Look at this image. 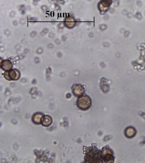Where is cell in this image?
I'll return each mask as SVG.
<instances>
[{
    "label": "cell",
    "instance_id": "cell-3",
    "mask_svg": "<svg viewBox=\"0 0 145 163\" xmlns=\"http://www.w3.org/2000/svg\"><path fill=\"white\" fill-rule=\"evenodd\" d=\"M72 92L76 96H80L85 92L84 87L79 84L74 85L72 87Z\"/></svg>",
    "mask_w": 145,
    "mask_h": 163
},
{
    "label": "cell",
    "instance_id": "cell-4",
    "mask_svg": "<svg viewBox=\"0 0 145 163\" xmlns=\"http://www.w3.org/2000/svg\"><path fill=\"white\" fill-rule=\"evenodd\" d=\"M0 66L1 69L5 71L12 70L13 67L11 61L9 60H3L1 61Z\"/></svg>",
    "mask_w": 145,
    "mask_h": 163
},
{
    "label": "cell",
    "instance_id": "cell-9",
    "mask_svg": "<svg viewBox=\"0 0 145 163\" xmlns=\"http://www.w3.org/2000/svg\"><path fill=\"white\" fill-rule=\"evenodd\" d=\"M135 130L134 129L132 128H128L126 130V136H128V137H132L135 135Z\"/></svg>",
    "mask_w": 145,
    "mask_h": 163
},
{
    "label": "cell",
    "instance_id": "cell-2",
    "mask_svg": "<svg viewBox=\"0 0 145 163\" xmlns=\"http://www.w3.org/2000/svg\"><path fill=\"white\" fill-rule=\"evenodd\" d=\"M91 101L87 95L82 96L78 99L77 105L78 107L82 110H87L90 107Z\"/></svg>",
    "mask_w": 145,
    "mask_h": 163
},
{
    "label": "cell",
    "instance_id": "cell-8",
    "mask_svg": "<svg viewBox=\"0 0 145 163\" xmlns=\"http://www.w3.org/2000/svg\"><path fill=\"white\" fill-rule=\"evenodd\" d=\"M43 117H44V116L43 114L41 113H37V114H35L33 117V121L36 124H39V123H41Z\"/></svg>",
    "mask_w": 145,
    "mask_h": 163
},
{
    "label": "cell",
    "instance_id": "cell-1",
    "mask_svg": "<svg viewBox=\"0 0 145 163\" xmlns=\"http://www.w3.org/2000/svg\"><path fill=\"white\" fill-rule=\"evenodd\" d=\"M3 76L7 80H17L21 77V73L17 69H12L10 70L5 71Z\"/></svg>",
    "mask_w": 145,
    "mask_h": 163
},
{
    "label": "cell",
    "instance_id": "cell-5",
    "mask_svg": "<svg viewBox=\"0 0 145 163\" xmlns=\"http://www.w3.org/2000/svg\"><path fill=\"white\" fill-rule=\"evenodd\" d=\"M65 26L69 28H73L76 26V21L73 17L69 16L66 17L64 21Z\"/></svg>",
    "mask_w": 145,
    "mask_h": 163
},
{
    "label": "cell",
    "instance_id": "cell-7",
    "mask_svg": "<svg viewBox=\"0 0 145 163\" xmlns=\"http://www.w3.org/2000/svg\"><path fill=\"white\" fill-rule=\"evenodd\" d=\"M103 161L105 163H114V158L112 153H108L103 155Z\"/></svg>",
    "mask_w": 145,
    "mask_h": 163
},
{
    "label": "cell",
    "instance_id": "cell-6",
    "mask_svg": "<svg viewBox=\"0 0 145 163\" xmlns=\"http://www.w3.org/2000/svg\"><path fill=\"white\" fill-rule=\"evenodd\" d=\"M52 123V118L49 116H45L43 117L41 121V124L44 126L48 127L50 126Z\"/></svg>",
    "mask_w": 145,
    "mask_h": 163
}]
</instances>
